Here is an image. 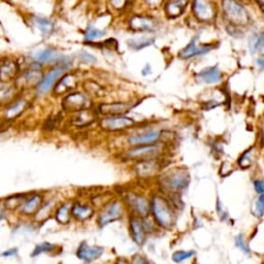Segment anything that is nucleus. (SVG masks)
<instances>
[{
    "label": "nucleus",
    "mask_w": 264,
    "mask_h": 264,
    "mask_svg": "<svg viewBox=\"0 0 264 264\" xmlns=\"http://www.w3.org/2000/svg\"><path fill=\"white\" fill-rule=\"evenodd\" d=\"M150 213L154 221L163 229H171L176 222L174 207L167 199L160 195H154L150 202Z\"/></svg>",
    "instance_id": "obj_1"
},
{
    "label": "nucleus",
    "mask_w": 264,
    "mask_h": 264,
    "mask_svg": "<svg viewBox=\"0 0 264 264\" xmlns=\"http://www.w3.org/2000/svg\"><path fill=\"white\" fill-rule=\"evenodd\" d=\"M190 183V175L186 169L175 168L160 179L161 186L170 192H178L185 189Z\"/></svg>",
    "instance_id": "obj_2"
},
{
    "label": "nucleus",
    "mask_w": 264,
    "mask_h": 264,
    "mask_svg": "<svg viewBox=\"0 0 264 264\" xmlns=\"http://www.w3.org/2000/svg\"><path fill=\"white\" fill-rule=\"evenodd\" d=\"M164 153V148L159 142L152 144L139 145V147H132L131 150L125 153V158L129 160L136 161H147L158 159L161 155Z\"/></svg>",
    "instance_id": "obj_3"
},
{
    "label": "nucleus",
    "mask_w": 264,
    "mask_h": 264,
    "mask_svg": "<svg viewBox=\"0 0 264 264\" xmlns=\"http://www.w3.org/2000/svg\"><path fill=\"white\" fill-rule=\"evenodd\" d=\"M223 11L228 20L235 26H245L249 23V15L244 7L235 0H223Z\"/></svg>",
    "instance_id": "obj_4"
},
{
    "label": "nucleus",
    "mask_w": 264,
    "mask_h": 264,
    "mask_svg": "<svg viewBox=\"0 0 264 264\" xmlns=\"http://www.w3.org/2000/svg\"><path fill=\"white\" fill-rule=\"evenodd\" d=\"M124 216V206L120 200H113L104 204L100 209L98 215V224L100 227H104L114 221L120 220Z\"/></svg>",
    "instance_id": "obj_5"
},
{
    "label": "nucleus",
    "mask_w": 264,
    "mask_h": 264,
    "mask_svg": "<svg viewBox=\"0 0 264 264\" xmlns=\"http://www.w3.org/2000/svg\"><path fill=\"white\" fill-rule=\"evenodd\" d=\"M135 125V121L131 118L124 115L119 116H105L103 119L100 120L99 126L105 131H122L129 129Z\"/></svg>",
    "instance_id": "obj_6"
},
{
    "label": "nucleus",
    "mask_w": 264,
    "mask_h": 264,
    "mask_svg": "<svg viewBox=\"0 0 264 264\" xmlns=\"http://www.w3.org/2000/svg\"><path fill=\"white\" fill-rule=\"evenodd\" d=\"M27 107H28V102L23 97L17 96L12 102L1 108L0 119L11 124L25 113Z\"/></svg>",
    "instance_id": "obj_7"
},
{
    "label": "nucleus",
    "mask_w": 264,
    "mask_h": 264,
    "mask_svg": "<svg viewBox=\"0 0 264 264\" xmlns=\"http://www.w3.org/2000/svg\"><path fill=\"white\" fill-rule=\"evenodd\" d=\"M125 204L130 208L132 215L140 218H145L150 214V200L144 196L135 193H127L125 195Z\"/></svg>",
    "instance_id": "obj_8"
},
{
    "label": "nucleus",
    "mask_w": 264,
    "mask_h": 264,
    "mask_svg": "<svg viewBox=\"0 0 264 264\" xmlns=\"http://www.w3.org/2000/svg\"><path fill=\"white\" fill-rule=\"evenodd\" d=\"M44 202V197L40 192H31L27 194L25 199L23 200L22 204L20 207L18 208V215L24 217V218H29L33 217L34 214L39 211V208Z\"/></svg>",
    "instance_id": "obj_9"
},
{
    "label": "nucleus",
    "mask_w": 264,
    "mask_h": 264,
    "mask_svg": "<svg viewBox=\"0 0 264 264\" xmlns=\"http://www.w3.org/2000/svg\"><path fill=\"white\" fill-rule=\"evenodd\" d=\"M160 139H161V131L156 129H151L130 135L128 138V143L131 147H139V145L152 144L155 142H158Z\"/></svg>",
    "instance_id": "obj_10"
},
{
    "label": "nucleus",
    "mask_w": 264,
    "mask_h": 264,
    "mask_svg": "<svg viewBox=\"0 0 264 264\" xmlns=\"http://www.w3.org/2000/svg\"><path fill=\"white\" fill-rule=\"evenodd\" d=\"M62 105L67 112L78 113L88 107V99L81 93H71L63 99Z\"/></svg>",
    "instance_id": "obj_11"
},
{
    "label": "nucleus",
    "mask_w": 264,
    "mask_h": 264,
    "mask_svg": "<svg viewBox=\"0 0 264 264\" xmlns=\"http://www.w3.org/2000/svg\"><path fill=\"white\" fill-rule=\"evenodd\" d=\"M103 254V248L98 247V245H88L86 243H81L80 247L77 250V256L80 260L90 263L93 262L100 257Z\"/></svg>",
    "instance_id": "obj_12"
},
{
    "label": "nucleus",
    "mask_w": 264,
    "mask_h": 264,
    "mask_svg": "<svg viewBox=\"0 0 264 264\" xmlns=\"http://www.w3.org/2000/svg\"><path fill=\"white\" fill-rule=\"evenodd\" d=\"M129 228L131 238L138 245H142L147 239V231L144 229L142 218L132 215L129 220Z\"/></svg>",
    "instance_id": "obj_13"
},
{
    "label": "nucleus",
    "mask_w": 264,
    "mask_h": 264,
    "mask_svg": "<svg viewBox=\"0 0 264 264\" xmlns=\"http://www.w3.org/2000/svg\"><path fill=\"white\" fill-rule=\"evenodd\" d=\"M61 74H62V69L60 67L50 70L48 74L43 77V79L40 81V83L36 85V89H35L36 94L40 96L47 94L50 91V89L53 87L54 83L56 81V80L61 76Z\"/></svg>",
    "instance_id": "obj_14"
},
{
    "label": "nucleus",
    "mask_w": 264,
    "mask_h": 264,
    "mask_svg": "<svg viewBox=\"0 0 264 264\" xmlns=\"http://www.w3.org/2000/svg\"><path fill=\"white\" fill-rule=\"evenodd\" d=\"M18 66L12 59H0V83H12V81L17 77Z\"/></svg>",
    "instance_id": "obj_15"
},
{
    "label": "nucleus",
    "mask_w": 264,
    "mask_h": 264,
    "mask_svg": "<svg viewBox=\"0 0 264 264\" xmlns=\"http://www.w3.org/2000/svg\"><path fill=\"white\" fill-rule=\"evenodd\" d=\"M193 12L197 19L202 21L212 20L215 15L214 6L211 0H194Z\"/></svg>",
    "instance_id": "obj_16"
},
{
    "label": "nucleus",
    "mask_w": 264,
    "mask_h": 264,
    "mask_svg": "<svg viewBox=\"0 0 264 264\" xmlns=\"http://www.w3.org/2000/svg\"><path fill=\"white\" fill-rule=\"evenodd\" d=\"M195 41H196V39L191 41V42L187 45V47L180 52V57L182 59H189V58H192V57L204 55V54L208 53L214 48V45H212V44L203 45V47H196Z\"/></svg>",
    "instance_id": "obj_17"
},
{
    "label": "nucleus",
    "mask_w": 264,
    "mask_h": 264,
    "mask_svg": "<svg viewBox=\"0 0 264 264\" xmlns=\"http://www.w3.org/2000/svg\"><path fill=\"white\" fill-rule=\"evenodd\" d=\"M159 170V165L157 159L155 160H147V161H139L138 165L135 167L136 174L140 178H152L157 174Z\"/></svg>",
    "instance_id": "obj_18"
},
{
    "label": "nucleus",
    "mask_w": 264,
    "mask_h": 264,
    "mask_svg": "<svg viewBox=\"0 0 264 264\" xmlns=\"http://www.w3.org/2000/svg\"><path fill=\"white\" fill-rule=\"evenodd\" d=\"M70 213L77 221L85 222L93 217L94 208L91 205L77 203L74 205H71Z\"/></svg>",
    "instance_id": "obj_19"
},
{
    "label": "nucleus",
    "mask_w": 264,
    "mask_h": 264,
    "mask_svg": "<svg viewBox=\"0 0 264 264\" xmlns=\"http://www.w3.org/2000/svg\"><path fill=\"white\" fill-rule=\"evenodd\" d=\"M131 108V105L128 103H103L98 107V111L104 116H119L124 115Z\"/></svg>",
    "instance_id": "obj_20"
},
{
    "label": "nucleus",
    "mask_w": 264,
    "mask_h": 264,
    "mask_svg": "<svg viewBox=\"0 0 264 264\" xmlns=\"http://www.w3.org/2000/svg\"><path fill=\"white\" fill-rule=\"evenodd\" d=\"M18 88L11 83L1 84L0 86V110L7 105L17 97Z\"/></svg>",
    "instance_id": "obj_21"
},
{
    "label": "nucleus",
    "mask_w": 264,
    "mask_h": 264,
    "mask_svg": "<svg viewBox=\"0 0 264 264\" xmlns=\"http://www.w3.org/2000/svg\"><path fill=\"white\" fill-rule=\"evenodd\" d=\"M130 27L136 31H152L156 27V23L148 17H134L130 20Z\"/></svg>",
    "instance_id": "obj_22"
},
{
    "label": "nucleus",
    "mask_w": 264,
    "mask_h": 264,
    "mask_svg": "<svg viewBox=\"0 0 264 264\" xmlns=\"http://www.w3.org/2000/svg\"><path fill=\"white\" fill-rule=\"evenodd\" d=\"M199 81L205 84H217L222 80L220 70L217 66H213L203 70L197 75Z\"/></svg>",
    "instance_id": "obj_23"
},
{
    "label": "nucleus",
    "mask_w": 264,
    "mask_h": 264,
    "mask_svg": "<svg viewBox=\"0 0 264 264\" xmlns=\"http://www.w3.org/2000/svg\"><path fill=\"white\" fill-rule=\"evenodd\" d=\"M28 193H16L10 196H6L5 198L2 199V203L6 209V212H16L18 211V208L20 207L22 204L23 200L27 196Z\"/></svg>",
    "instance_id": "obj_24"
},
{
    "label": "nucleus",
    "mask_w": 264,
    "mask_h": 264,
    "mask_svg": "<svg viewBox=\"0 0 264 264\" xmlns=\"http://www.w3.org/2000/svg\"><path fill=\"white\" fill-rule=\"evenodd\" d=\"M187 3L188 0H169L165 4V13L170 18H177L184 13Z\"/></svg>",
    "instance_id": "obj_25"
},
{
    "label": "nucleus",
    "mask_w": 264,
    "mask_h": 264,
    "mask_svg": "<svg viewBox=\"0 0 264 264\" xmlns=\"http://www.w3.org/2000/svg\"><path fill=\"white\" fill-rule=\"evenodd\" d=\"M94 120H95L94 114L88 111L86 108V110L78 112V115L72 119L71 122L77 127H85L90 125Z\"/></svg>",
    "instance_id": "obj_26"
},
{
    "label": "nucleus",
    "mask_w": 264,
    "mask_h": 264,
    "mask_svg": "<svg viewBox=\"0 0 264 264\" xmlns=\"http://www.w3.org/2000/svg\"><path fill=\"white\" fill-rule=\"evenodd\" d=\"M70 203H61L55 211V219L58 223L65 225L68 224L71 218V213H70Z\"/></svg>",
    "instance_id": "obj_27"
},
{
    "label": "nucleus",
    "mask_w": 264,
    "mask_h": 264,
    "mask_svg": "<svg viewBox=\"0 0 264 264\" xmlns=\"http://www.w3.org/2000/svg\"><path fill=\"white\" fill-rule=\"evenodd\" d=\"M54 206V202L53 200H49V202H43L41 207L39 208V211L34 214L32 217L34 221L36 222H42L44 220H47L48 218L51 215V211L53 209Z\"/></svg>",
    "instance_id": "obj_28"
},
{
    "label": "nucleus",
    "mask_w": 264,
    "mask_h": 264,
    "mask_svg": "<svg viewBox=\"0 0 264 264\" xmlns=\"http://www.w3.org/2000/svg\"><path fill=\"white\" fill-rule=\"evenodd\" d=\"M41 81V72L36 69H30L26 71L21 77V86L29 87L32 85H38Z\"/></svg>",
    "instance_id": "obj_29"
},
{
    "label": "nucleus",
    "mask_w": 264,
    "mask_h": 264,
    "mask_svg": "<svg viewBox=\"0 0 264 264\" xmlns=\"http://www.w3.org/2000/svg\"><path fill=\"white\" fill-rule=\"evenodd\" d=\"M76 83H75V78L71 77V76H65L63 77L60 81L59 83L56 85L55 87V93L56 94H63L67 92V91H69L70 89H72L75 87Z\"/></svg>",
    "instance_id": "obj_30"
},
{
    "label": "nucleus",
    "mask_w": 264,
    "mask_h": 264,
    "mask_svg": "<svg viewBox=\"0 0 264 264\" xmlns=\"http://www.w3.org/2000/svg\"><path fill=\"white\" fill-rule=\"evenodd\" d=\"M253 160H254V148H250L241 155V157L239 158V165L243 169L249 168L253 164Z\"/></svg>",
    "instance_id": "obj_31"
},
{
    "label": "nucleus",
    "mask_w": 264,
    "mask_h": 264,
    "mask_svg": "<svg viewBox=\"0 0 264 264\" xmlns=\"http://www.w3.org/2000/svg\"><path fill=\"white\" fill-rule=\"evenodd\" d=\"M34 23L36 26L39 27L40 30L42 32V34H44V35L51 34L54 29L53 24L48 19H45V18L36 17L34 19Z\"/></svg>",
    "instance_id": "obj_32"
},
{
    "label": "nucleus",
    "mask_w": 264,
    "mask_h": 264,
    "mask_svg": "<svg viewBox=\"0 0 264 264\" xmlns=\"http://www.w3.org/2000/svg\"><path fill=\"white\" fill-rule=\"evenodd\" d=\"M57 54L55 51L47 49L40 51L35 54V60L40 63H48L54 59H56Z\"/></svg>",
    "instance_id": "obj_33"
},
{
    "label": "nucleus",
    "mask_w": 264,
    "mask_h": 264,
    "mask_svg": "<svg viewBox=\"0 0 264 264\" xmlns=\"http://www.w3.org/2000/svg\"><path fill=\"white\" fill-rule=\"evenodd\" d=\"M55 249H56V245L54 244H51V243L39 244H36L35 248L33 249V251L31 253V257H38L41 254L53 252Z\"/></svg>",
    "instance_id": "obj_34"
},
{
    "label": "nucleus",
    "mask_w": 264,
    "mask_h": 264,
    "mask_svg": "<svg viewBox=\"0 0 264 264\" xmlns=\"http://www.w3.org/2000/svg\"><path fill=\"white\" fill-rule=\"evenodd\" d=\"M250 49L252 53H261L264 48V40L262 35L255 34L250 41Z\"/></svg>",
    "instance_id": "obj_35"
},
{
    "label": "nucleus",
    "mask_w": 264,
    "mask_h": 264,
    "mask_svg": "<svg viewBox=\"0 0 264 264\" xmlns=\"http://www.w3.org/2000/svg\"><path fill=\"white\" fill-rule=\"evenodd\" d=\"M194 254H195L194 251H178L172 255V260L176 263H181L192 257Z\"/></svg>",
    "instance_id": "obj_36"
},
{
    "label": "nucleus",
    "mask_w": 264,
    "mask_h": 264,
    "mask_svg": "<svg viewBox=\"0 0 264 264\" xmlns=\"http://www.w3.org/2000/svg\"><path fill=\"white\" fill-rule=\"evenodd\" d=\"M104 35H105V32L97 30L94 28V27H88V29L85 33V40L86 41H94V40L102 38V36H104Z\"/></svg>",
    "instance_id": "obj_37"
},
{
    "label": "nucleus",
    "mask_w": 264,
    "mask_h": 264,
    "mask_svg": "<svg viewBox=\"0 0 264 264\" xmlns=\"http://www.w3.org/2000/svg\"><path fill=\"white\" fill-rule=\"evenodd\" d=\"M264 214V196L259 195V198L257 199L256 203H255V216L258 218H262Z\"/></svg>",
    "instance_id": "obj_38"
},
{
    "label": "nucleus",
    "mask_w": 264,
    "mask_h": 264,
    "mask_svg": "<svg viewBox=\"0 0 264 264\" xmlns=\"http://www.w3.org/2000/svg\"><path fill=\"white\" fill-rule=\"evenodd\" d=\"M153 40L149 41V40H139V41H129V45L131 48L135 49V50H140L142 49L144 47H147V45H150L153 41Z\"/></svg>",
    "instance_id": "obj_39"
},
{
    "label": "nucleus",
    "mask_w": 264,
    "mask_h": 264,
    "mask_svg": "<svg viewBox=\"0 0 264 264\" xmlns=\"http://www.w3.org/2000/svg\"><path fill=\"white\" fill-rule=\"evenodd\" d=\"M235 244H236V245H238V248H240L244 253L248 254V253L250 252L248 244L244 243V238H243V236H242L241 234L238 235V236H236V238H235Z\"/></svg>",
    "instance_id": "obj_40"
},
{
    "label": "nucleus",
    "mask_w": 264,
    "mask_h": 264,
    "mask_svg": "<svg viewBox=\"0 0 264 264\" xmlns=\"http://www.w3.org/2000/svg\"><path fill=\"white\" fill-rule=\"evenodd\" d=\"M57 123H58V120H57V118H49V119L45 121L44 125H43V129L44 130H47V131H51L53 129H55L56 128V126H57Z\"/></svg>",
    "instance_id": "obj_41"
},
{
    "label": "nucleus",
    "mask_w": 264,
    "mask_h": 264,
    "mask_svg": "<svg viewBox=\"0 0 264 264\" xmlns=\"http://www.w3.org/2000/svg\"><path fill=\"white\" fill-rule=\"evenodd\" d=\"M80 60L84 63H88V64H92V63L96 62V59L94 56H92L89 53H85V52L80 54Z\"/></svg>",
    "instance_id": "obj_42"
},
{
    "label": "nucleus",
    "mask_w": 264,
    "mask_h": 264,
    "mask_svg": "<svg viewBox=\"0 0 264 264\" xmlns=\"http://www.w3.org/2000/svg\"><path fill=\"white\" fill-rule=\"evenodd\" d=\"M254 188H255V191L259 194V195H262L264 193V183L263 181L261 180H256L254 182Z\"/></svg>",
    "instance_id": "obj_43"
},
{
    "label": "nucleus",
    "mask_w": 264,
    "mask_h": 264,
    "mask_svg": "<svg viewBox=\"0 0 264 264\" xmlns=\"http://www.w3.org/2000/svg\"><path fill=\"white\" fill-rule=\"evenodd\" d=\"M3 257H6V258H11V257H15L18 255V249L17 248H11L8 250H5L2 254Z\"/></svg>",
    "instance_id": "obj_44"
},
{
    "label": "nucleus",
    "mask_w": 264,
    "mask_h": 264,
    "mask_svg": "<svg viewBox=\"0 0 264 264\" xmlns=\"http://www.w3.org/2000/svg\"><path fill=\"white\" fill-rule=\"evenodd\" d=\"M130 264H148V261L145 260L142 256H141V255L138 254V255H134Z\"/></svg>",
    "instance_id": "obj_45"
},
{
    "label": "nucleus",
    "mask_w": 264,
    "mask_h": 264,
    "mask_svg": "<svg viewBox=\"0 0 264 264\" xmlns=\"http://www.w3.org/2000/svg\"><path fill=\"white\" fill-rule=\"evenodd\" d=\"M6 209L2 203V199H0V221H2L6 216Z\"/></svg>",
    "instance_id": "obj_46"
},
{
    "label": "nucleus",
    "mask_w": 264,
    "mask_h": 264,
    "mask_svg": "<svg viewBox=\"0 0 264 264\" xmlns=\"http://www.w3.org/2000/svg\"><path fill=\"white\" fill-rule=\"evenodd\" d=\"M124 1H125V0H112V3L116 7H121L123 5Z\"/></svg>",
    "instance_id": "obj_47"
},
{
    "label": "nucleus",
    "mask_w": 264,
    "mask_h": 264,
    "mask_svg": "<svg viewBox=\"0 0 264 264\" xmlns=\"http://www.w3.org/2000/svg\"><path fill=\"white\" fill-rule=\"evenodd\" d=\"M115 264H129V262L126 258H118Z\"/></svg>",
    "instance_id": "obj_48"
},
{
    "label": "nucleus",
    "mask_w": 264,
    "mask_h": 264,
    "mask_svg": "<svg viewBox=\"0 0 264 264\" xmlns=\"http://www.w3.org/2000/svg\"><path fill=\"white\" fill-rule=\"evenodd\" d=\"M145 1H147L151 5H157L161 2V0H145Z\"/></svg>",
    "instance_id": "obj_49"
},
{
    "label": "nucleus",
    "mask_w": 264,
    "mask_h": 264,
    "mask_svg": "<svg viewBox=\"0 0 264 264\" xmlns=\"http://www.w3.org/2000/svg\"><path fill=\"white\" fill-rule=\"evenodd\" d=\"M256 1L259 3V5L261 7H263V4H264V0H256Z\"/></svg>",
    "instance_id": "obj_50"
},
{
    "label": "nucleus",
    "mask_w": 264,
    "mask_h": 264,
    "mask_svg": "<svg viewBox=\"0 0 264 264\" xmlns=\"http://www.w3.org/2000/svg\"><path fill=\"white\" fill-rule=\"evenodd\" d=\"M258 63H259L260 67H261V68H263V65H264V64H263V59H259V60H258Z\"/></svg>",
    "instance_id": "obj_51"
},
{
    "label": "nucleus",
    "mask_w": 264,
    "mask_h": 264,
    "mask_svg": "<svg viewBox=\"0 0 264 264\" xmlns=\"http://www.w3.org/2000/svg\"><path fill=\"white\" fill-rule=\"evenodd\" d=\"M148 264H153V263L152 262H148Z\"/></svg>",
    "instance_id": "obj_52"
}]
</instances>
